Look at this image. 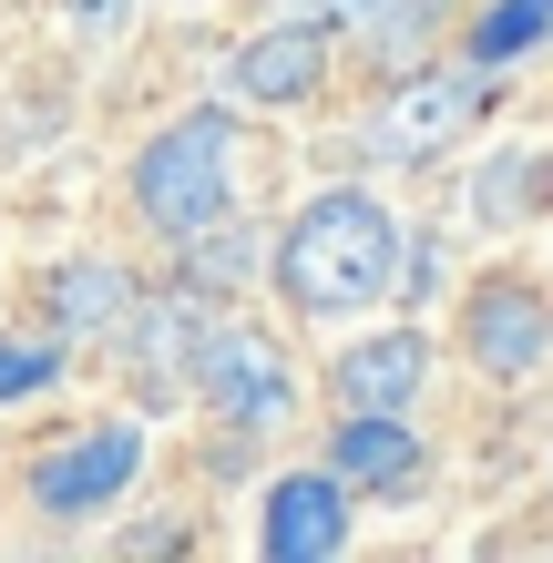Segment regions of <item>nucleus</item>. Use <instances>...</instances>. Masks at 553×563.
<instances>
[{
    "mask_svg": "<svg viewBox=\"0 0 553 563\" xmlns=\"http://www.w3.org/2000/svg\"><path fill=\"white\" fill-rule=\"evenodd\" d=\"M462 339H472V358H482L493 379H533L543 358H553V308H543L523 277H493V287H472Z\"/></svg>",
    "mask_w": 553,
    "mask_h": 563,
    "instance_id": "423d86ee",
    "label": "nucleus"
},
{
    "mask_svg": "<svg viewBox=\"0 0 553 563\" xmlns=\"http://www.w3.org/2000/svg\"><path fill=\"white\" fill-rule=\"evenodd\" d=\"M472 113H482V73H410V82L379 92L369 154L379 164H431V154H451L472 134Z\"/></svg>",
    "mask_w": 553,
    "mask_h": 563,
    "instance_id": "20e7f679",
    "label": "nucleus"
},
{
    "mask_svg": "<svg viewBox=\"0 0 553 563\" xmlns=\"http://www.w3.org/2000/svg\"><path fill=\"white\" fill-rule=\"evenodd\" d=\"M134 11V0H62V31H82V42H113V21Z\"/></svg>",
    "mask_w": 553,
    "mask_h": 563,
    "instance_id": "2eb2a0df",
    "label": "nucleus"
},
{
    "mask_svg": "<svg viewBox=\"0 0 553 563\" xmlns=\"http://www.w3.org/2000/svg\"><path fill=\"white\" fill-rule=\"evenodd\" d=\"M543 31H553V0H493V11L472 21V62L482 73H493V62H523Z\"/></svg>",
    "mask_w": 553,
    "mask_h": 563,
    "instance_id": "f8f14e48",
    "label": "nucleus"
},
{
    "mask_svg": "<svg viewBox=\"0 0 553 563\" xmlns=\"http://www.w3.org/2000/svg\"><path fill=\"white\" fill-rule=\"evenodd\" d=\"M420 379H431V339H420V328L360 339V349L339 358V400H349V410H410Z\"/></svg>",
    "mask_w": 553,
    "mask_h": 563,
    "instance_id": "1a4fd4ad",
    "label": "nucleus"
},
{
    "mask_svg": "<svg viewBox=\"0 0 553 563\" xmlns=\"http://www.w3.org/2000/svg\"><path fill=\"white\" fill-rule=\"evenodd\" d=\"M318 82H329V31H318V11L256 31V42L236 52V92L246 103H308Z\"/></svg>",
    "mask_w": 553,
    "mask_h": 563,
    "instance_id": "6e6552de",
    "label": "nucleus"
},
{
    "mask_svg": "<svg viewBox=\"0 0 553 563\" xmlns=\"http://www.w3.org/2000/svg\"><path fill=\"white\" fill-rule=\"evenodd\" d=\"M543 195H553V154H502V164H482V195H472V206L502 225V216H533Z\"/></svg>",
    "mask_w": 553,
    "mask_h": 563,
    "instance_id": "ddd939ff",
    "label": "nucleus"
},
{
    "mask_svg": "<svg viewBox=\"0 0 553 563\" xmlns=\"http://www.w3.org/2000/svg\"><path fill=\"white\" fill-rule=\"evenodd\" d=\"M267 563H329L349 553V472H277L267 482V522H256Z\"/></svg>",
    "mask_w": 553,
    "mask_h": 563,
    "instance_id": "39448f33",
    "label": "nucleus"
},
{
    "mask_svg": "<svg viewBox=\"0 0 553 563\" xmlns=\"http://www.w3.org/2000/svg\"><path fill=\"white\" fill-rule=\"evenodd\" d=\"M52 379H62V349H31V339L0 349V400H31V389H52Z\"/></svg>",
    "mask_w": 553,
    "mask_h": 563,
    "instance_id": "4468645a",
    "label": "nucleus"
},
{
    "mask_svg": "<svg viewBox=\"0 0 553 563\" xmlns=\"http://www.w3.org/2000/svg\"><path fill=\"white\" fill-rule=\"evenodd\" d=\"M308 11H349V21H369V11H389V0H308Z\"/></svg>",
    "mask_w": 553,
    "mask_h": 563,
    "instance_id": "dca6fc26",
    "label": "nucleus"
},
{
    "mask_svg": "<svg viewBox=\"0 0 553 563\" xmlns=\"http://www.w3.org/2000/svg\"><path fill=\"white\" fill-rule=\"evenodd\" d=\"M134 318V277L103 267V256H82V267H62L52 277V328L62 339H103V328Z\"/></svg>",
    "mask_w": 553,
    "mask_h": 563,
    "instance_id": "9b49d317",
    "label": "nucleus"
},
{
    "mask_svg": "<svg viewBox=\"0 0 553 563\" xmlns=\"http://www.w3.org/2000/svg\"><path fill=\"white\" fill-rule=\"evenodd\" d=\"M185 389H195V400H215L236 430L277 420L287 400H298L277 339H267V328H246V318H206V328H195V379H185Z\"/></svg>",
    "mask_w": 553,
    "mask_h": 563,
    "instance_id": "7ed1b4c3",
    "label": "nucleus"
},
{
    "mask_svg": "<svg viewBox=\"0 0 553 563\" xmlns=\"http://www.w3.org/2000/svg\"><path fill=\"white\" fill-rule=\"evenodd\" d=\"M329 461L349 482H369V492H410L420 482V430H410V410H349Z\"/></svg>",
    "mask_w": 553,
    "mask_h": 563,
    "instance_id": "9d476101",
    "label": "nucleus"
},
{
    "mask_svg": "<svg viewBox=\"0 0 553 563\" xmlns=\"http://www.w3.org/2000/svg\"><path fill=\"white\" fill-rule=\"evenodd\" d=\"M410 267V236H400V216L379 206V195H308L298 216H287V236H277V287L298 297L308 318H349V308H369V297H389V277Z\"/></svg>",
    "mask_w": 553,
    "mask_h": 563,
    "instance_id": "f257e3e1",
    "label": "nucleus"
},
{
    "mask_svg": "<svg viewBox=\"0 0 553 563\" xmlns=\"http://www.w3.org/2000/svg\"><path fill=\"white\" fill-rule=\"evenodd\" d=\"M134 472H144V430H123V420H113V430H82V441H62L42 472H31V503H42V512H103Z\"/></svg>",
    "mask_w": 553,
    "mask_h": 563,
    "instance_id": "0eeeda50",
    "label": "nucleus"
},
{
    "mask_svg": "<svg viewBox=\"0 0 553 563\" xmlns=\"http://www.w3.org/2000/svg\"><path fill=\"white\" fill-rule=\"evenodd\" d=\"M225 206H236V123L225 113H185L134 154V216L154 236L185 246L206 225H225Z\"/></svg>",
    "mask_w": 553,
    "mask_h": 563,
    "instance_id": "f03ea898",
    "label": "nucleus"
}]
</instances>
